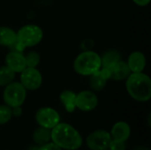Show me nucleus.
<instances>
[{
    "label": "nucleus",
    "instance_id": "28",
    "mask_svg": "<svg viewBox=\"0 0 151 150\" xmlns=\"http://www.w3.org/2000/svg\"><path fill=\"white\" fill-rule=\"evenodd\" d=\"M38 149V147H31V148H29V149L28 150H37Z\"/></svg>",
    "mask_w": 151,
    "mask_h": 150
},
{
    "label": "nucleus",
    "instance_id": "23",
    "mask_svg": "<svg viewBox=\"0 0 151 150\" xmlns=\"http://www.w3.org/2000/svg\"><path fill=\"white\" fill-rule=\"evenodd\" d=\"M37 150H62L58 146H57L53 142H48L46 144H43L40 147H38Z\"/></svg>",
    "mask_w": 151,
    "mask_h": 150
},
{
    "label": "nucleus",
    "instance_id": "17",
    "mask_svg": "<svg viewBox=\"0 0 151 150\" xmlns=\"http://www.w3.org/2000/svg\"><path fill=\"white\" fill-rule=\"evenodd\" d=\"M121 60V55L117 50H109L101 56L102 68H108Z\"/></svg>",
    "mask_w": 151,
    "mask_h": 150
},
{
    "label": "nucleus",
    "instance_id": "7",
    "mask_svg": "<svg viewBox=\"0 0 151 150\" xmlns=\"http://www.w3.org/2000/svg\"><path fill=\"white\" fill-rule=\"evenodd\" d=\"M35 121L39 126L52 129L60 122L58 112L50 107H42L35 112Z\"/></svg>",
    "mask_w": 151,
    "mask_h": 150
},
{
    "label": "nucleus",
    "instance_id": "22",
    "mask_svg": "<svg viewBox=\"0 0 151 150\" xmlns=\"http://www.w3.org/2000/svg\"><path fill=\"white\" fill-rule=\"evenodd\" d=\"M127 149V143L125 141H118L111 140L109 149L110 150H126Z\"/></svg>",
    "mask_w": 151,
    "mask_h": 150
},
{
    "label": "nucleus",
    "instance_id": "24",
    "mask_svg": "<svg viewBox=\"0 0 151 150\" xmlns=\"http://www.w3.org/2000/svg\"><path fill=\"white\" fill-rule=\"evenodd\" d=\"M12 116H14V117H19L22 114V108H21V106L12 108Z\"/></svg>",
    "mask_w": 151,
    "mask_h": 150
},
{
    "label": "nucleus",
    "instance_id": "25",
    "mask_svg": "<svg viewBox=\"0 0 151 150\" xmlns=\"http://www.w3.org/2000/svg\"><path fill=\"white\" fill-rule=\"evenodd\" d=\"M135 4H137L138 6H142V7H144V6H147L150 4L151 0H132Z\"/></svg>",
    "mask_w": 151,
    "mask_h": 150
},
{
    "label": "nucleus",
    "instance_id": "20",
    "mask_svg": "<svg viewBox=\"0 0 151 150\" xmlns=\"http://www.w3.org/2000/svg\"><path fill=\"white\" fill-rule=\"evenodd\" d=\"M27 67H37L41 61V56L38 52L32 50L25 55Z\"/></svg>",
    "mask_w": 151,
    "mask_h": 150
},
{
    "label": "nucleus",
    "instance_id": "6",
    "mask_svg": "<svg viewBox=\"0 0 151 150\" xmlns=\"http://www.w3.org/2000/svg\"><path fill=\"white\" fill-rule=\"evenodd\" d=\"M19 74V82L27 91H35L41 88L42 75L37 67H27Z\"/></svg>",
    "mask_w": 151,
    "mask_h": 150
},
{
    "label": "nucleus",
    "instance_id": "18",
    "mask_svg": "<svg viewBox=\"0 0 151 150\" xmlns=\"http://www.w3.org/2000/svg\"><path fill=\"white\" fill-rule=\"evenodd\" d=\"M33 141L36 145L42 146L50 142V129L42 126L37 127L33 133Z\"/></svg>",
    "mask_w": 151,
    "mask_h": 150
},
{
    "label": "nucleus",
    "instance_id": "12",
    "mask_svg": "<svg viewBox=\"0 0 151 150\" xmlns=\"http://www.w3.org/2000/svg\"><path fill=\"white\" fill-rule=\"evenodd\" d=\"M127 63L131 72H142L147 65L146 56L140 50H134L128 56Z\"/></svg>",
    "mask_w": 151,
    "mask_h": 150
},
{
    "label": "nucleus",
    "instance_id": "29",
    "mask_svg": "<svg viewBox=\"0 0 151 150\" xmlns=\"http://www.w3.org/2000/svg\"><path fill=\"white\" fill-rule=\"evenodd\" d=\"M107 150H110V149H107Z\"/></svg>",
    "mask_w": 151,
    "mask_h": 150
},
{
    "label": "nucleus",
    "instance_id": "3",
    "mask_svg": "<svg viewBox=\"0 0 151 150\" xmlns=\"http://www.w3.org/2000/svg\"><path fill=\"white\" fill-rule=\"evenodd\" d=\"M74 72L81 76H90L102 68L101 56L94 50H83L73 60Z\"/></svg>",
    "mask_w": 151,
    "mask_h": 150
},
{
    "label": "nucleus",
    "instance_id": "14",
    "mask_svg": "<svg viewBox=\"0 0 151 150\" xmlns=\"http://www.w3.org/2000/svg\"><path fill=\"white\" fill-rule=\"evenodd\" d=\"M108 80H108V77L106 75L104 69L101 68L98 72L89 76L88 84L92 91L99 92V91H102L105 88Z\"/></svg>",
    "mask_w": 151,
    "mask_h": 150
},
{
    "label": "nucleus",
    "instance_id": "15",
    "mask_svg": "<svg viewBox=\"0 0 151 150\" xmlns=\"http://www.w3.org/2000/svg\"><path fill=\"white\" fill-rule=\"evenodd\" d=\"M17 41V32L12 27L0 26V46L10 48Z\"/></svg>",
    "mask_w": 151,
    "mask_h": 150
},
{
    "label": "nucleus",
    "instance_id": "10",
    "mask_svg": "<svg viewBox=\"0 0 151 150\" xmlns=\"http://www.w3.org/2000/svg\"><path fill=\"white\" fill-rule=\"evenodd\" d=\"M108 80H115V81H122L126 80V79L131 73V71L127 65V61L119 60V62L115 63L111 66L108 68H104Z\"/></svg>",
    "mask_w": 151,
    "mask_h": 150
},
{
    "label": "nucleus",
    "instance_id": "21",
    "mask_svg": "<svg viewBox=\"0 0 151 150\" xmlns=\"http://www.w3.org/2000/svg\"><path fill=\"white\" fill-rule=\"evenodd\" d=\"M12 118V108L6 104L0 105V126L7 124Z\"/></svg>",
    "mask_w": 151,
    "mask_h": 150
},
{
    "label": "nucleus",
    "instance_id": "1",
    "mask_svg": "<svg viewBox=\"0 0 151 150\" xmlns=\"http://www.w3.org/2000/svg\"><path fill=\"white\" fill-rule=\"evenodd\" d=\"M50 140L61 149L76 150L82 146V137L80 133L66 123H58L50 130Z\"/></svg>",
    "mask_w": 151,
    "mask_h": 150
},
{
    "label": "nucleus",
    "instance_id": "4",
    "mask_svg": "<svg viewBox=\"0 0 151 150\" xmlns=\"http://www.w3.org/2000/svg\"><path fill=\"white\" fill-rule=\"evenodd\" d=\"M43 38V30L35 24H27L17 31V41L25 48L38 45Z\"/></svg>",
    "mask_w": 151,
    "mask_h": 150
},
{
    "label": "nucleus",
    "instance_id": "2",
    "mask_svg": "<svg viewBox=\"0 0 151 150\" xmlns=\"http://www.w3.org/2000/svg\"><path fill=\"white\" fill-rule=\"evenodd\" d=\"M126 89L134 100L149 102L151 98V79L143 72H131L126 79Z\"/></svg>",
    "mask_w": 151,
    "mask_h": 150
},
{
    "label": "nucleus",
    "instance_id": "11",
    "mask_svg": "<svg viewBox=\"0 0 151 150\" xmlns=\"http://www.w3.org/2000/svg\"><path fill=\"white\" fill-rule=\"evenodd\" d=\"M5 65L12 69L15 73H20L27 68L25 55L22 52L10 50L5 56Z\"/></svg>",
    "mask_w": 151,
    "mask_h": 150
},
{
    "label": "nucleus",
    "instance_id": "19",
    "mask_svg": "<svg viewBox=\"0 0 151 150\" xmlns=\"http://www.w3.org/2000/svg\"><path fill=\"white\" fill-rule=\"evenodd\" d=\"M16 73L6 65L0 67V87H5L14 81Z\"/></svg>",
    "mask_w": 151,
    "mask_h": 150
},
{
    "label": "nucleus",
    "instance_id": "5",
    "mask_svg": "<svg viewBox=\"0 0 151 150\" xmlns=\"http://www.w3.org/2000/svg\"><path fill=\"white\" fill-rule=\"evenodd\" d=\"M27 97V89L20 82L12 81L4 87L3 92V100L6 105L11 108L21 106Z\"/></svg>",
    "mask_w": 151,
    "mask_h": 150
},
{
    "label": "nucleus",
    "instance_id": "27",
    "mask_svg": "<svg viewBox=\"0 0 151 150\" xmlns=\"http://www.w3.org/2000/svg\"><path fill=\"white\" fill-rule=\"evenodd\" d=\"M150 118H151V114L150 113V114H149V116H148V126H149V127H150V125H151Z\"/></svg>",
    "mask_w": 151,
    "mask_h": 150
},
{
    "label": "nucleus",
    "instance_id": "16",
    "mask_svg": "<svg viewBox=\"0 0 151 150\" xmlns=\"http://www.w3.org/2000/svg\"><path fill=\"white\" fill-rule=\"evenodd\" d=\"M75 98H76V93H74L72 90L66 89L60 93L59 99L62 104L64 105L65 111L69 113H72L76 110Z\"/></svg>",
    "mask_w": 151,
    "mask_h": 150
},
{
    "label": "nucleus",
    "instance_id": "26",
    "mask_svg": "<svg viewBox=\"0 0 151 150\" xmlns=\"http://www.w3.org/2000/svg\"><path fill=\"white\" fill-rule=\"evenodd\" d=\"M134 150H150V149L146 148V147H143V146H139V147H136Z\"/></svg>",
    "mask_w": 151,
    "mask_h": 150
},
{
    "label": "nucleus",
    "instance_id": "8",
    "mask_svg": "<svg viewBox=\"0 0 151 150\" xmlns=\"http://www.w3.org/2000/svg\"><path fill=\"white\" fill-rule=\"evenodd\" d=\"M111 137L106 130H96L88 134L86 140L87 147L90 150L109 149Z\"/></svg>",
    "mask_w": 151,
    "mask_h": 150
},
{
    "label": "nucleus",
    "instance_id": "13",
    "mask_svg": "<svg viewBox=\"0 0 151 150\" xmlns=\"http://www.w3.org/2000/svg\"><path fill=\"white\" fill-rule=\"evenodd\" d=\"M110 134L111 140L126 142L131 135V127L127 122L119 121L114 124Z\"/></svg>",
    "mask_w": 151,
    "mask_h": 150
},
{
    "label": "nucleus",
    "instance_id": "9",
    "mask_svg": "<svg viewBox=\"0 0 151 150\" xmlns=\"http://www.w3.org/2000/svg\"><path fill=\"white\" fill-rule=\"evenodd\" d=\"M97 104H98V97L94 91L82 90L78 94H76V98H75L76 109H79L84 112H88L95 110Z\"/></svg>",
    "mask_w": 151,
    "mask_h": 150
}]
</instances>
